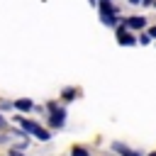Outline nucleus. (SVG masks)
Listing matches in <instances>:
<instances>
[{"label":"nucleus","mask_w":156,"mask_h":156,"mask_svg":"<svg viewBox=\"0 0 156 156\" xmlns=\"http://www.w3.org/2000/svg\"><path fill=\"white\" fill-rule=\"evenodd\" d=\"M73 95H76L73 88H66V90H63V98H66V100H73Z\"/></svg>","instance_id":"nucleus-8"},{"label":"nucleus","mask_w":156,"mask_h":156,"mask_svg":"<svg viewBox=\"0 0 156 156\" xmlns=\"http://www.w3.org/2000/svg\"><path fill=\"white\" fill-rule=\"evenodd\" d=\"M73 156H88V151H85V149H78V146H76V149H73Z\"/></svg>","instance_id":"nucleus-9"},{"label":"nucleus","mask_w":156,"mask_h":156,"mask_svg":"<svg viewBox=\"0 0 156 156\" xmlns=\"http://www.w3.org/2000/svg\"><path fill=\"white\" fill-rule=\"evenodd\" d=\"M149 34H151V37H156V27H151V32H149Z\"/></svg>","instance_id":"nucleus-12"},{"label":"nucleus","mask_w":156,"mask_h":156,"mask_svg":"<svg viewBox=\"0 0 156 156\" xmlns=\"http://www.w3.org/2000/svg\"><path fill=\"white\" fill-rule=\"evenodd\" d=\"M17 122L22 124V129H27L29 134L39 136L41 141H49V139H51V136H49V132H46V129H41V127L37 124V122H32V119H20V117H17Z\"/></svg>","instance_id":"nucleus-1"},{"label":"nucleus","mask_w":156,"mask_h":156,"mask_svg":"<svg viewBox=\"0 0 156 156\" xmlns=\"http://www.w3.org/2000/svg\"><path fill=\"white\" fill-rule=\"evenodd\" d=\"M5 141H7V136H0V144H5Z\"/></svg>","instance_id":"nucleus-13"},{"label":"nucleus","mask_w":156,"mask_h":156,"mask_svg":"<svg viewBox=\"0 0 156 156\" xmlns=\"http://www.w3.org/2000/svg\"><path fill=\"white\" fill-rule=\"evenodd\" d=\"M49 110H51V117H49L51 127H63V117H66V112H63V110H56L54 102L49 105Z\"/></svg>","instance_id":"nucleus-3"},{"label":"nucleus","mask_w":156,"mask_h":156,"mask_svg":"<svg viewBox=\"0 0 156 156\" xmlns=\"http://www.w3.org/2000/svg\"><path fill=\"white\" fill-rule=\"evenodd\" d=\"M119 44H124V46L134 44V37H129V34H119Z\"/></svg>","instance_id":"nucleus-6"},{"label":"nucleus","mask_w":156,"mask_h":156,"mask_svg":"<svg viewBox=\"0 0 156 156\" xmlns=\"http://www.w3.org/2000/svg\"><path fill=\"white\" fill-rule=\"evenodd\" d=\"M129 2H132V5H136V2H141V0H129Z\"/></svg>","instance_id":"nucleus-15"},{"label":"nucleus","mask_w":156,"mask_h":156,"mask_svg":"<svg viewBox=\"0 0 156 156\" xmlns=\"http://www.w3.org/2000/svg\"><path fill=\"white\" fill-rule=\"evenodd\" d=\"M124 27H129V29H141V27H146V20H144V17H127Z\"/></svg>","instance_id":"nucleus-4"},{"label":"nucleus","mask_w":156,"mask_h":156,"mask_svg":"<svg viewBox=\"0 0 156 156\" xmlns=\"http://www.w3.org/2000/svg\"><path fill=\"white\" fill-rule=\"evenodd\" d=\"M139 41H141V44H149V41H151V37H149V34H141V37H139Z\"/></svg>","instance_id":"nucleus-10"},{"label":"nucleus","mask_w":156,"mask_h":156,"mask_svg":"<svg viewBox=\"0 0 156 156\" xmlns=\"http://www.w3.org/2000/svg\"><path fill=\"white\" fill-rule=\"evenodd\" d=\"M10 156H24V154H22L20 149H10Z\"/></svg>","instance_id":"nucleus-11"},{"label":"nucleus","mask_w":156,"mask_h":156,"mask_svg":"<svg viewBox=\"0 0 156 156\" xmlns=\"http://www.w3.org/2000/svg\"><path fill=\"white\" fill-rule=\"evenodd\" d=\"M112 151H115V154H124V156H129V154H132V151H129L124 144H117V141L112 144Z\"/></svg>","instance_id":"nucleus-5"},{"label":"nucleus","mask_w":156,"mask_h":156,"mask_svg":"<svg viewBox=\"0 0 156 156\" xmlns=\"http://www.w3.org/2000/svg\"><path fill=\"white\" fill-rule=\"evenodd\" d=\"M100 2H102V0H100Z\"/></svg>","instance_id":"nucleus-19"},{"label":"nucleus","mask_w":156,"mask_h":156,"mask_svg":"<svg viewBox=\"0 0 156 156\" xmlns=\"http://www.w3.org/2000/svg\"><path fill=\"white\" fill-rule=\"evenodd\" d=\"M15 105H17V110H32V102L29 100H17Z\"/></svg>","instance_id":"nucleus-7"},{"label":"nucleus","mask_w":156,"mask_h":156,"mask_svg":"<svg viewBox=\"0 0 156 156\" xmlns=\"http://www.w3.org/2000/svg\"><path fill=\"white\" fill-rule=\"evenodd\" d=\"M0 127H5V119H2V117H0Z\"/></svg>","instance_id":"nucleus-14"},{"label":"nucleus","mask_w":156,"mask_h":156,"mask_svg":"<svg viewBox=\"0 0 156 156\" xmlns=\"http://www.w3.org/2000/svg\"><path fill=\"white\" fill-rule=\"evenodd\" d=\"M129 156H141V154H134V151H132V154H129Z\"/></svg>","instance_id":"nucleus-16"},{"label":"nucleus","mask_w":156,"mask_h":156,"mask_svg":"<svg viewBox=\"0 0 156 156\" xmlns=\"http://www.w3.org/2000/svg\"><path fill=\"white\" fill-rule=\"evenodd\" d=\"M100 12H102V22H105V24H115L117 12H115V7L110 5V0H102V2H100Z\"/></svg>","instance_id":"nucleus-2"},{"label":"nucleus","mask_w":156,"mask_h":156,"mask_svg":"<svg viewBox=\"0 0 156 156\" xmlns=\"http://www.w3.org/2000/svg\"><path fill=\"white\" fill-rule=\"evenodd\" d=\"M154 5H156V2H154Z\"/></svg>","instance_id":"nucleus-18"},{"label":"nucleus","mask_w":156,"mask_h":156,"mask_svg":"<svg viewBox=\"0 0 156 156\" xmlns=\"http://www.w3.org/2000/svg\"><path fill=\"white\" fill-rule=\"evenodd\" d=\"M151 156H156V154H151Z\"/></svg>","instance_id":"nucleus-17"}]
</instances>
